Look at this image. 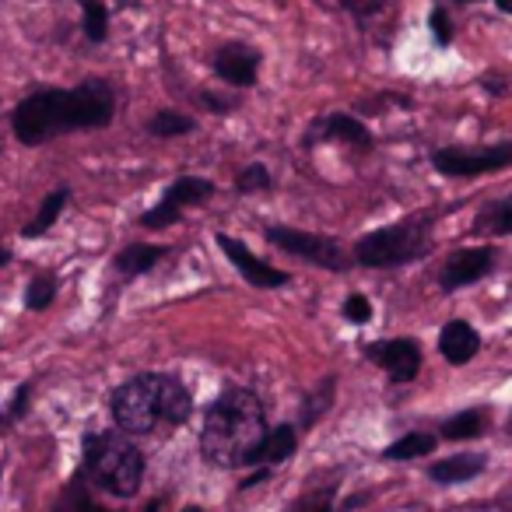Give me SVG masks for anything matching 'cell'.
<instances>
[{
	"mask_svg": "<svg viewBox=\"0 0 512 512\" xmlns=\"http://www.w3.org/2000/svg\"><path fill=\"white\" fill-rule=\"evenodd\" d=\"M116 120V92L106 78H85L78 88H39L11 109L18 144L39 148L53 137L99 130Z\"/></svg>",
	"mask_w": 512,
	"mask_h": 512,
	"instance_id": "6da1fadb",
	"label": "cell"
},
{
	"mask_svg": "<svg viewBox=\"0 0 512 512\" xmlns=\"http://www.w3.org/2000/svg\"><path fill=\"white\" fill-rule=\"evenodd\" d=\"M267 435L271 428H267V411L260 397L246 386H228L204 411L200 456L221 470L256 467Z\"/></svg>",
	"mask_w": 512,
	"mask_h": 512,
	"instance_id": "7a4b0ae2",
	"label": "cell"
},
{
	"mask_svg": "<svg viewBox=\"0 0 512 512\" xmlns=\"http://www.w3.org/2000/svg\"><path fill=\"white\" fill-rule=\"evenodd\" d=\"M109 414L123 435L137 439V435H151L158 428L169 432V428L186 425L193 414V397L169 372H141L116 386L109 397Z\"/></svg>",
	"mask_w": 512,
	"mask_h": 512,
	"instance_id": "3957f363",
	"label": "cell"
},
{
	"mask_svg": "<svg viewBox=\"0 0 512 512\" xmlns=\"http://www.w3.org/2000/svg\"><path fill=\"white\" fill-rule=\"evenodd\" d=\"M81 474L116 498H134L144 481V453L130 435L88 432L81 442Z\"/></svg>",
	"mask_w": 512,
	"mask_h": 512,
	"instance_id": "277c9868",
	"label": "cell"
},
{
	"mask_svg": "<svg viewBox=\"0 0 512 512\" xmlns=\"http://www.w3.org/2000/svg\"><path fill=\"white\" fill-rule=\"evenodd\" d=\"M435 221L428 214H411V218L397 221V225L376 228V232L362 235V239L351 246L355 253V264L369 267V271H393V267L418 264L432 253Z\"/></svg>",
	"mask_w": 512,
	"mask_h": 512,
	"instance_id": "5b68a950",
	"label": "cell"
},
{
	"mask_svg": "<svg viewBox=\"0 0 512 512\" xmlns=\"http://www.w3.org/2000/svg\"><path fill=\"white\" fill-rule=\"evenodd\" d=\"M264 239L271 242L274 249H281V253H288V256H299V260L320 267V271L344 274L355 264V253H348L344 242L330 239V235L302 232V228H292V225H264Z\"/></svg>",
	"mask_w": 512,
	"mask_h": 512,
	"instance_id": "8992f818",
	"label": "cell"
},
{
	"mask_svg": "<svg viewBox=\"0 0 512 512\" xmlns=\"http://www.w3.org/2000/svg\"><path fill=\"white\" fill-rule=\"evenodd\" d=\"M432 165L439 176L449 179H477L491 172L512 169V141H498L488 148H439L432 151Z\"/></svg>",
	"mask_w": 512,
	"mask_h": 512,
	"instance_id": "52a82bcc",
	"label": "cell"
},
{
	"mask_svg": "<svg viewBox=\"0 0 512 512\" xmlns=\"http://www.w3.org/2000/svg\"><path fill=\"white\" fill-rule=\"evenodd\" d=\"M211 197H214V183H211V179H204V176H179L176 183L165 186L162 200L141 214V228H148V232H162V228L176 225V221L183 218L186 207H200V204H207Z\"/></svg>",
	"mask_w": 512,
	"mask_h": 512,
	"instance_id": "ba28073f",
	"label": "cell"
},
{
	"mask_svg": "<svg viewBox=\"0 0 512 512\" xmlns=\"http://www.w3.org/2000/svg\"><path fill=\"white\" fill-rule=\"evenodd\" d=\"M214 242H218L221 253H225L228 260H232V267H235V271H239L242 278H246L253 288H264V292H278V288L292 285V274L281 271V267H271L267 260H260V256H253V253L246 249V242H239L235 235L218 232V235H214Z\"/></svg>",
	"mask_w": 512,
	"mask_h": 512,
	"instance_id": "9c48e42d",
	"label": "cell"
},
{
	"mask_svg": "<svg viewBox=\"0 0 512 512\" xmlns=\"http://www.w3.org/2000/svg\"><path fill=\"white\" fill-rule=\"evenodd\" d=\"M498 253L491 246H470V249H456V253L446 256V264L439 271V288L442 292H460V288H470L477 281H484L491 271H495Z\"/></svg>",
	"mask_w": 512,
	"mask_h": 512,
	"instance_id": "30bf717a",
	"label": "cell"
},
{
	"mask_svg": "<svg viewBox=\"0 0 512 512\" xmlns=\"http://www.w3.org/2000/svg\"><path fill=\"white\" fill-rule=\"evenodd\" d=\"M365 358L376 362L390 376V383H411L421 372V344L414 337H393V341L365 344Z\"/></svg>",
	"mask_w": 512,
	"mask_h": 512,
	"instance_id": "8fae6325",
	"label": "cell"
},
{
	"mask_svg": "<svg viewBox=\"0 0 512 512\" xmlns=\"http://www.w3.org/2000/svg\"><path fill=\"white\" fill-rule=\"evenodd\" d=\"M260 64H264V53L249 43H221L211 57L214 78L232 88H253L256 74H260Z\"/></svg>",
	"mask_w": 512,
	"mask_h": 512,
	"instance_id": "7c38bea8",
	"label": "cell"
},
{
	"mask_svg": "<svg viewBox=\"0 0 512 512\" xmlns=\"http://www.w3.org/2000/svg\"><path fill=\"white\" fill-rule=\"evenodd\" d=\"M309 141H341V144H348V148H355V151H372V148H376V137H372V130L365 127L355 113H327V116H320V120L313 123V130H309Z\"/></svg>",
	"mask_w": 512,
	"mask_h": 512,
	"instance_id": "4fadbf2b",
	"label": "cell"
},
{
	"mask_svg": "<svg viewBox=\"0 0 512 512\" xmlns=\"http://www.w3.org/2000/svg\"><path fill=\"white\" fill-rule=\"evenodd\" d=\"M481 351V334L467 320H449L439 334V355L449 365H467Z\"/></svg>",
	"mask_w": 512,
	"mask_h": 512,
	"instance_id": "5bb4252c",
	"label": "cell"
},
{
	"mask_svg": "<svg viewBox=\"0 0 512 512\" xmlns=\"http://www.w3.org/2000/svg\"><path fill=\"white\" fill-rule=\"evenodd\" d=\"M169 256V246H155V242H130L113 256V271L120 278H144Z\"/></svg>",
	"mask_w": 512,
	"mask_h": 512,
	"instance_id": "9a60e30c",
	"label": "cell"
},
{
	"mask_svg": "<svg viewBox=\"0 0 512 512\" xmlns=\"http://www.w3.org/2000/svg\"><path fill=\"white\" fill-rule=\"evenodd\" d=\"M481 470H484V456L460 453V456H446V460L432 463L428 477H432L435 484H463V481H474Z\"/></svg>",
	"mask_w": 512,
	"mask_h": 512,
	"instance_id": "2e32d148",
	"label": "cell"
},
{
	"mask_svg": "<svg viewBox=\"0 0 512 512\" xmlns=\"http://www.w3.org/2000/svg\"><path fill=\"white\" fill-rule=\"evenodd\" d=\"M295 449H299V428H295V425L271 428L264 449H260V460H256V467H267V470L281 467L285 460H292Z\"/></svg>",
	"mask_w": 512,
	"mask_h": 512,
	"instance_id": "e0dca14e",
	"label": "cell"
},
{
	"mask_svg": "<svg viewBox=\"0 0 512 512\" xmlns=\"http://www.w3.org/2000/svg\"><path fill=\"white\" fill-rule=\"evenodd\" d=\"M67 200H71V190H67V186H57V190L46 193L43 204H39V211H36V218L22 228V239H39V235L50 232L53 221H57L60 211L67 207Z\"/></svg>",
	"mask_w": 512,
	"mask_h": 512,
	"instance_id": "ac0fdd59",
	"label": "cell"
},
{
	"mask_svg": "<svg viewBox=\"0 0 512 512\" xmlns=\"http://www.w3.org/2000/svg\"><path fill=\"white\" fill-rule=\"evenodd\" d=\"M477 235H512V193L509 197L488 200L474 218Z\"/></svg>",
	"mask_w": 512,
	"mask_h": 512,
	"instance_id": "d6986e66",
	"label": "cell"
},
{
	"mask_svg": "<svg viewBox=\"0 0 512 512\" xmlns=\"http://www.w3.org/2000/svg\"><path fill=\"white\" fill-rule=\"evenodd\" d=\"M337 397V379L334 376H323V383L316 386V390L306 393V400H302V414H299V428H313L316 421L323 418V414L330 411V404H334Z\"/></svg>",
	"mask_w": 512,
	"mask_h": 512,
	"instance_id": "ffe728a7",
	"label": "cell"
},
{
	"mask_svg": "<svg viewBox=\"0 0 512 512\" xmlns=\"http://www.w3.org/2000/svg\"><path fill=\"white\" fill-rule=\"evenodd\" d=\"M50 512H109V509L95 502L92 491H88V477L78 474L64 491H60V498L53 502Z\"/></svg>",
	"mask_w": 512,
	"mask_h": 512,
	"instance_id": "44dd1931",
	"label": "cell"
},
{
	"mask_svg": "<svg viewBox=\"0 0 512 512\" xmlns=\"http://www.w3.org/2000/svg\"><path fill=\"white\" fill-rule=\"evenodd\" d=\"M435 446H439V439H435V435H428V432H407V435H400L397 442H390V446L383 449V460H393V463H400V460H418V456L432 453Z\"/></svg>",
	"mask_w": 512,
	"mask_h": 512,
	"instance_id": "7402d4cb",
	"label": "cell"
},
{
	"mask_svg": "<svg viewBox=\"0 0 512 512\" xmlns=\"http://www.w3.org/2000/svg\"><path fill=\"white\" fill-rule=\"evenodd\" d=\"M81 32L95 46L109 39V8L102 0H81Z\"/></svg>",
	"mask_w": 512,
	"mask_h": 512,
	"instance_id": "603a6c76",
	"label": "cell"
},
{
	"mask_svg": "<svg viewBox=\"0 0 512 512\" xmlns=\"http://www.w3.org/2000/svg\"><path fill=\"white\" fill-rule=\"evenodd\" d=\"M197 127L193 116L179 113V109H158L155 116L148 120V134L151 137H162V141H172V137H183Z\"/></svg>",
	"mask_w": 512,
	"mask_h": 512,
	"instance_id": "cb8c5ba5",
	"label": "cell"
},
{
	"mask_svg": "<svg viewBox=\"0 0 512 512\" xmlns=\"http://www.w3.org/2000/svg\"><path fill=\"white\" fill-rule=\"evenodd\" d=\"M57 292H60L57 274H36V278L25 285V309H32V313H43V309L53 306Z\"/></svg>",
	"mask_w": 512,
	"mask_h": 512,
	"instance_id": "d4e9b609",
	"label": "cell"
},
{
	"mask_svg": "<svg viewBox=\"0 0 512 512\" xmlns=\"http://www.w3.org/2000/svg\"><path fill=\"white\" fill-rule=\"evenodd\" d=\"M267 190H274V176L264 162H249L235 172V193H242V197H249V193H267Z\"/></svg>",
	"mask_w": 512,
	"mask_h": 512,
	"instance_id": "484cf974",
	"label": "cell"
},
{
	"mask_svg": "<svg viewBox=\"0 0 512 512\" xmlns=\"http://www.w3.org/2000/svg\"><path fill=\"white\" fill-rule=\"evenodd\" d=\"M481 432H484V411H460L453 418H446V425H442V439L449 442L477 439Z\"/></svg>",
	"mask_w": 512,
	"mask_h": 512,
	"instance_id": "4316f807",
	"label": "cell"
},
{
	"mask_svg": "<svg viewBox=\"0 0 512 512\" xmlns=\"http://www.w3.org/2000/svg\"><path fill=\"white\" fill-rule=\"evenodd\" d=\"M29 404H32V383H22L15 390V397L8 400V407H0V435H8L29 414Z\"/></svg>",
	"mask_w": 512,
	"mask_h": 512,
	"instance_id": "83f0119b",
	"label": "cell"
},
{
	"mask_svg": "<svg viewBox=\"0 0 512 512\" xmlns=\"http://www.w3.org/2000/svg\"><path fill=\"white\" fill-rule=\"evenodd\" d=\"M428 32H432L435 46L453 43V22H449V11L442 8V4H435V8L428 11Z\"/></svg>",
	"mask_w": 512,
	"mask_h": 512,
	"instance_id": "f1b7e54d",
	"label": "cell"
},
{
	"mask_svg": "<svg viewBox=\"0 0 512 512\" xmlns=\"http://www.w3.org/2000/svg\"><path fill=\"white\" fill-rule=\"evenodd\" d=\"M341 316L348 323H355V327H365V323L372 320V302L365 299V295H348V299H344V306H341Z\"/></svg>",
	"mask_w": 512,
	"mask_h": 512,
	"instance_id": "f546056e",
	"label": "cell"
},
{
	"mask_svg": "<svg viewBox=\"0 0 512 512\" xmlns=\"http://www.w3.org/2000/svg\"><path fill=\"white\" fill-rule=\"evenodd\" d=\"M337 4H341L355 22H369L379 11H386V0H337Z\"/></svg>",
	"mask_w": 512,
	"mask_h": 512,
	"instance_id": "4dcf8cb0",
	"label": "cell"
},
{
	"mask_svg": "<svg viewBox=\"0 0 512 512\" xmlns=\"http://www.w3.org/2000/svg\"><path fill=\"white\" fill-rule=\"evenodd\" d=\"M197 99H200V106H207V113H214V116H225V113H232V109L239 106V99H232V95H221V92H200Z\"/></svg>",
	"mask_w": 512,
	"mask_h": 512,
	"instance_id": "1f68e13d",
	"label": "cell"
},
{
	"mask_svg": "<svg viewBox=\"0 0 512 512\" xmlns=\"http://www.w3.org/2000/svg\"><path fill=\"white\" fill-rule=\"evenodd\" d=\"M330 495H334V491H323V495H313L306 502V512H334V502H330Z\"/></svg>",
	"mask_w": 512,
	"mask_h": 512,
	"instance_id": "d6a6232c",
	"label": "cell"
},
{
	"mask_svg": "<svg viewBox=\"0 0 512 512\" xmlns=\"http://www.w3.org/2000/svg\"><path fill=\"white\" fill-rule=\"evenodd\" d=\"M495 8L502 11V15H512V0H495Z\"/></svg>",
	"mask_w": 512,
	"mask_h": 512,
	"instance_id": "836d02e7",
	"label": "cell"
},
{
	"mask_svg": "<svg viewBox=\"0 0 512 512\" xmlns=\"http://www.w3.org/2000/svg\"><path fill=\"white\" fill-rule=\"evenodd\" d=\"M8 264H11V249L0 246V267H8Z\"/></svg>",
	"mask_w": 512,
	"mask_h": 512,
	"instance_id": "e575fe53",
	"label": "cell"
},
{
	"mask_svg": "<svg viewBox=\"0 0 512 512\" xmlns=\"http://www.w3.org/2000/svg\"><path fill=\"white\" fill-rule=\"evenodd\" d=\"M158 509H162V498H155V502H151V505H148V509H144V512H158Z\"/></svg>",
	"mask_w": 512,
	"mask_h": 512,
	"instance_id": "d590c367",
	"label": "cell"
},
{
	"mask_svg": "<svg viewBox=\"0 0 512 512\" xmlns=\"http://www.w3.org/2000/svg\"><path fill=\"white\" fill-rule=\"evenodd\" d=\"M183 512H204V509H200V505H186Z\"/></svg>",
	"mask_w": 512,
	"mask_h": 512,
	"instance_id": "8d00e7d4",
	"label": "cell"
},
{
	"mask_svg": "<svg viewBox=\"0 0 512 512\" xmlns=\"http://www.w3.org/2000/svg\"><path fill=\"white\" fill-rule=\"evenodd\" d=\"M453 4H477V0H453Z\"/></svg>",
	"mask_w": 512,
	"mask_h": 512,
	"instance_id": "74e56055",
	"label": "cell"
},
{
	"mask_svg": "<svg viewBox=\"0 0 512 512\" xmlns=\"http://www.w3.org/2000/svg\"><path fill=\"white\" fill-rule=\"evenodd\" d=\"M0 477H4V463H0Z\"/></svg>",
	"mask_w": 512,
	"mask_h": 512,
	"instance_id": "f35d334b",
	"label": "cell"
}]
</instances>
